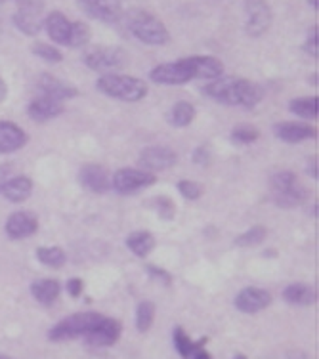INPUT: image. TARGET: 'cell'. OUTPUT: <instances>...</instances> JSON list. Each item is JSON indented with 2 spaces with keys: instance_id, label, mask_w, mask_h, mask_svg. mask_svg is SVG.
Instances as JSON below:
<instances>
[{
  "instance_id": "6da1fadb",
  "label": "cell",
  "mask_w": 319,
  "mask_h": 359,
  "mask_svg": "<svg viewBox=\"0 0 319 359\" xmlns=\"http://www.w3.org/2000/svg\"><path fill=\"white\" fill-rule=\"evenodd\" d=\"M203 94L210 97L216 104L252 109L262 102L264 88L254 81H249V79L222 75L205 84Z\"/></svg>"
},
{
  "instance_id": "7a4b0ae2",
  "label": "cell",
  "mask_w": 319,
  "mask_h": 359,
  "mask_svg": "<svg viewBox=\"0 0 319 359\" xmlns=\"http://www.w3.org/2000/svg\"><path fill=\"white\" fill-rule=\"evenodd\" d=\"M123 15H125L126 29L140 42H144L147 46H165L170 42L167 25L151 12H146L142 8H132Z\"/></svg>"
},
{
  "instance_id": "3957f363",
  "label": "cell",
  "mask_w": 319,
  "mask_h": 359,
  "mask_svg": "<svg viewBox=\"0 0 319 359\" xmlns=\"http://www.w3.org/2000/svg\"><path fill=\"white\" fill-rule=\"evenodd\" d=\"M96 88L105 96L126 102V104H136L140 100L147 96V84L138 76L121 75V73H107L96 81Z\"/></svg>"
},
{
  "instance_id": "277c9868",
  "label": "cell",
  "mask_w": 319,
  "mask_h": 359,
  "mask_svg": "<svg viewBox=\"0 0 319 359\" xmlns=\"http://www.w3.org/2000/svg\"><path fill=\"white\" fill-rule=\"evenodd\" d=\"M104 316L97 311H81L73 313L69 318L62 319L48 331V340L52 342H65V340L84 339L88 337L97 325L102 323Z\"/></svg>"
},
{
  "instance_id": "5b68a950",
  "label": "cell",
  "mask_w": 319,
  "mask_h": 359,
  "mask_svg": "<svg viewBox=\"0 0 319 359\" xmlns=\"http://www.w3.org/2000/svg\"><path fill=\"white\" fill-rule=\"evenodd\" d=\"M306 187L291 170H281L271 176V197L281 208H292L306 199Z\"/></svg>"
},
{
  "instance_id": "8992f818",
  "label": "cell",
  "mask_w": 319,
  "mask_h": 359,
  "mask_svg": "<svg viewBox=\"0 0 319 359\" xmlns=\"http://www.w3.org/2000/svg\"><path fill=\"white\" fill-rule=\"evenodd\" d=\"M84 65L97 73H115L128 63V55L118 46H94L83 55Z\"/></svg>"
},
{
  "instance_id": "52a82bcc",
  "label": "cell",
  "mask_w": 319,
  "mask_h": 359,
  "mask_svg": "<svg viewBox=\"0 0 319 359\" xmlns=\"http://www.w3.org/2000/svg\"><path fill=\"white\" fill-rule=\"evenodd\" d=\"M157 176L142 168H121L111 176V189L118 195H134L153 186Z\"/></svg>"
},
{
  "instance_id": "ba28073f",
  "label": "cell",
  "mask_w": 319,
  "mask_h": 359,
  "mask_svg": "<svg viewBox=\"0 0 319 359\" xmlns=\"http://www.w3.org/2000/svg\"><path fill=\"white\" fill-rule=\"evenodd\" d=\"M270 4L266 0H245V31L252 39L262 36L271 27Z\"/></svg>"
},
{
  "instance_id": "9c48e42d",
  "label": "cell",
  "mask_w": 319,
  "mask_h": 359,
  "mask_svg": "<svg viewBox=\"0 0 319 359\" xmlns=\"http://www.w3.org/2000/svg\"><path fill=\"white\" fill-rule=\"evenodd\" d=\"M155 84H165V86H178V84H186L194 81V73L186 57H182L178 62L161 63L157 67H153L149 73Z\"/></svg>"
},
{
  "instance_id": "30bf717a",
  "label": "cell",
  "mask_w": 319,
  "mask_h": 359,
  "mask_svg": "<svg viewBox=\"0 0 319 359\" xmlns=\"http://www.w3.org/2000/svg\"><path fill=\"white\" fill-rule=\"evenodd\" d=\"M76 6L88 18L104 23H117L125 14L121 0H76Z\"/></svg>"
},
{
  "instance_id": "8fae6325",
  "label": "cell",
  "mask_w": 319,
  "mask_h": 359,
  "mask_svg": "<svg viewBox=\"0 0 319 359\" xmlns=\"http://www.w3.org/2000/svg\"><path fill=\"white\" fill-rule=\"evenodd\" d=\"M79 184L84 189H88L90 194H107L111 189V174L105 166L88 163V165L81 166V170H79Z\"/></svg>"
},
{
  "instance_id": "7c38bea8",
  "label": "cell",
  "mask_w": 319,
  "mask_h": 359,
  "mask_svg": "<svg viewBox=\"0 0 319 359\" xmlns=\"http://www.w3.org/2000/svg\"><path fill=\"white\" fill-rule=\"evenodd\" d=\"M178 155L165 145H153V147H146L144 151L140 153L138 163L142 165V170L147 172H161V170H167L170 166L176 165Z\"/></svg>"
},
{
  "instance_id": "4fadbf2b",
  "label": "cell",
  "mask_w": 319,
  "mask_h": 359,
  "mask_svg": "<svg viewBox=\"0 0 319 359\" xmlns=\"http://www.w3.org/2000/svg\"><path fill=\"white\" fill-rule=\"evenodd\" d=\"M121 332H123L121 321L104 316L102 323L97 325L88 337H84V340L92 348H109V346L117 344L118 339H121Z\"/></svg>"
},
{
  "instance_id": "5bb4252c",
  "label": "cell",
  "mask_w": 319,
  "mask_h": 359,
  "mask_svg": "<svg viewBox=\"0 0 319 359\" xmlns=\"http://www.w3.org/2000/svg\"><path fill=\"white\" fill-rule=\"evenodd\" d=\"M4 229H6V235L12 241H20V239H27V237L36 233L39 220H36V216L33 212L18 210V212H12L8 216Z\"/></svg>"
},
{
  "instance_id": "9a60e30c",
  "label": "cell",
  "mask_w": 319,
  "mask_h": 359,
  "mask_svg": "<svg viewBox=\"0 0 319 359\" xmlns=\"http://www.w3.org/2000/svg\"><path fill=\"white\" fill-rule=\"evenodd\" d=\"M233 304L241 313H258L266 310L271 304V294L268 290L258 289V287H247L233 300Z\"/></svg>"
},
{
  "instance_id": "2e32d148",
  "label": "cell",
  "mask_w": 319,
  "mask_h": 359,
  "mask_svg": "<svg viewBox=\"0 0 319 359\" xmlns=\"http://www.w3.org/2000/svg\"><path fill=\"white\" fill-rule=\"evenodd\" d=\"M36 86L41 90L42 96L52 97L57 102H65V100H73V97L79 96V90L73 84L65 83V81L50 75V73H42L36 81Z\"/></svg>"
},
{
  "instance_id": "e0dca14e",
  "label": "cell",
  "mask_w": 319,
  "mask_h": 359,
  "mask_svg": "<svg viewBox=\"0 0 319 359\" xmlns=\"http://www.w3.org/2000/svg\"><path fill=\"white\" fill-rule=\"evenodd\" d=\"M273 134H276V138H279L281 142H287V144H300V142H306V140L315 138L318 130L312 125H306V123L287 121V123L273 125Z\"/></svg>"
},
{
  "instance_id": "ac0fdd59",
  "label": "cell",
  "mask_w": 319,
  "mask_h": 359,
  "mask_svg": "<svg viewBox=\"0 0 319 359\" xmlns=\"http://www.w3.org/2000/svg\"><path fill=\"white\" fill-rule=\"evenodd\" d=\"M63 111H65L63 102H57V100H52V97L46 96H39L29 104L27 115L35 123H46V121L60 117Z\"/></svg>"
},
{
  "instance_id": "d6986e66",
  "label": "cell",
  "mask_w": 319,
  "mask_h": 359,
  "mask_svg": "<svg viewBox=\"0 0 319 359\" xmlns=\"http://www.w3.org/2000/svg\"><path fill=\"white\" fill-rule=\"evenodd\" d=\"M25 130L10 121H0V153H15L27 144Z\"/></svg>"
},
{
  "instance_id": "ffe728a7",
  "label": "cell",
  "mask_w": 319,
  "mask_h": 359,
  "mask_svg": "<svg viewBox=\"0 0 319 359\" xmlns=\"http://www.w3.org/2000/svg\"><path fill=\"white\" fill-rule=\"evenodd\" d=\"M194 73V79H208L215 81L224 75V63L212 55H189L186 57Z\"/></svg>"
},
{
  "instance_id": "44dd1931",
  "label": "cell",
  "mask_w": 319,
  "mask_h": 359,
  "mask_svg": "<svg viewBox=\"0 0 319 359\" xmlns=\"http://www.w3.org/2000/svg\"><path fill=\"white\" fill-rule=\"evenodd\" d=\"M71 23L73 21L67 20V15L62 14L60 10H54L44 18V29H46L48 36L52 39V42L62 44V46H67V42H69Z\"/></svg>"
},
{
  "instance_id": "7402d4cb",
  "label": "cell",
  "mask_w": 319,
  "mask_h": 359,
  "mask_svg": "<svg viewBox=\"0 0 319 359\" xmlns=\"http://www.w3.org/2000/svg\"><path fill=\"white\" fill-rule=\"evenodd\" d=\"M0 194H2L4 199L10 201V203L20 205L23 201H27L31 197V194H33V180L29 178V176H12L4 184Z\"/></svg>"
},
{
  "instance_id": "603a6c76",
  "label": "cell",
  "mask_w": 319,
  "mask_h": 359,
  "mask_svg": "<svg viewBox=\"0 0 319 359\" xmlns=\"http://www.w3.org/2000/svg\"><path fill=\"white\" fill-rule=\"evenodd\" d=\"M283 300L291 306H312L318 302V290L308 283H291L285 287Z\"/></svg>"
},
{
  "instance_id": "cb8c5ba5",
  "label": "cell",
  "mask_w": 319,
  "mask_h": 359,
  "mask_svg": "<svg viewBox=\"0 0 319 359\" xmlns=\"http://www.w3.org/2000/svg\"><path fill=\"white\" fill-rule=\"evenodd\" d=\"M62 292V285L57 279H36L31 283V294L42 306H52Z\"/></svg>"
},
{
  "instance_id": "d4e9b609",
  "label": "cell",
  "mask_w": 319,
  "mask_h": 359,
  "mask_svg": "<svg viewBox=\"0 0 319 359\" xmlns=\"http://www.w3.org/2000/svg\"><path fill=\"white\" fill-rule=\"evenodd\" d=\"M172 342H174V348H176V352L180 353L182 359H189L191 355H194V352L197 350V348H201V346H205L208 342L207 337H203V339H199L197 342L195 340L189 339V334L182 327H176L172 331Z\"/></svg>"
},
{
  "instance_id": "484cf974",
  "label": "cell",
  "mask_w": 319,
  "mask_h": 359,
  "mask_svg": "<svg viewBox=\"0 0 319 359\" xmlns=\"http://www.w3.org/2000/svg\"><path fill=\"white\" fill-rule=\"evenodd\" d=\"M197 117V109L194 107V104L189 102H178V104L172 105V109L168 111V123L176 128H186L195 121Z\"/></svg>"
},
{
  "instance_id": "4316f807",
  "label": "cell",
  "mask_w": 319,
  "mask_h": 359,
  "mask_svg": "<svg viewBox=\"0 0 319 359\" xmlns=\"http://www.w3.org/2000/svg\"><path fill=\"white\" fill-rule=\"evenodd\" d=\"M12 21H14L15 29L27 36H36L42 29H44V15L15 12V14L12 15Z\"/></svg>"
},
{
  "instance_id": "83f0119b",
  "label": "cell",
  "mask_w": 319,
  "mask_h": 359,
  "mask_svg": "<svg viewBox=\"0 0 319 359\" xmlns=\"http://www.w3.org/2000/svg\"><path fill=\"white\" fill-rule=\"evenodd\" d=\"M126 247L138 258H146L155 249V237L149 231H134L126 237Z\"/></svg>"
},
{
  "instance_id": "f1b7e54d",
  "label": "cell",
  "mask_w": 319,
  "mask_h": 359,
  "mask_svg": "<svg viewBox=\"0 0 319 359\" xmlns=\"http://www.w3.org/2000/svg\"><path fill=\"white\" fill-rule=\"evenodd\" d=\"M318 96H306V97H294L289 102V111L292 115H297L306 121H313L318 118Z\"/></svg>"
},
{
  "instance_id": "f546056e",
  "label": "cell",
  "mask_w": 319,
  "mask_h": 359,
  "mask_svg": "<svg viewBox=\"0 0 319 359\" xmlns=\"http://www.w3.org/2000/svg\"><path fill=\"white\" fill-rule=\"evenodd\" d=\"M35 256L39 262L52 269L63 268L65 262H67V256H65L63 249H60V247H39Z\"/></svg>"
},
{
  "instance_id": "4dcf8cb0",
  "label": "cell",
  "mask_w": 319,
  "mask_h": 359,
  "mask_svg": "<svg viewBox=\"0 0 319 359\" xmlns=\"http://www.w3.org/2000/svg\"><path fill=\"white\" fill-rule=\"evenodd\" d=\"M92 39V31L88 27V23H84V21H73L71 23V33H69V42H67V46L71 48H83L86 46Z\"/></svg>"
},
{
  "instance_id": "1f68e13d",
  "label": "cell",
  "mask_w": 319,
  "mask_h": 359,
  "mask_svg": "<svg viewBox=\"0 0 319 359\" xmlns=\"http://www.w3.org/2000/svg\"><path fill=\"white\" fill-rule=\"evenodd\" d=\"M155 321V304L151 300H142L136 308V329L140 332H147Z\"/></svg>"
},
{
  "instance_id": "d6a6232c",
  "label": "cell",
  "mask_w": 319,
  "mask_h": 359,
  "mask_svg": "<svg viewBox=\"0 0 319 359\" xmlns=\"http://www.w3.org/2000/svg\"><path fill=\"white\" fill-rule=\"evenodd\" d=\"M266 235H268L266 228L258 224V226H252L245 233L236 237V245L237 247H257V245H260L266 239Z\"/></svg>"
},
{
  "instance_id": "836d02e7",
  "label": "cell",
  "mask_w": 319,
  "mask_h": 359,
  "mask_svg": "<svg viewBox=\"0 0 319 359\" xmlns=\"http://www.w3.org/2000/svg\"><path fill=\"white\" fill-rule=\"evenodd\" d=\"M260 138V132L254 126L243 125V126H237L231 130V144L236 145H249L254 144L257 140Z\"/></svg>"
},
{
  "instance_id": "e575fe53",
  "label": "cell",
  "mask_w": 319,
  "mask_h": 359,
  "mask_svg": "<svg viewBox=\"0 0 319 359\" xmlns=\"http://www.w3.org/2000/svg\"><path fill=\"white\" fill-rule=\"evenodd\" d=\"M31 52L36 55V57H41L44 62L48 63H60L63 60V54L56 46H52V44H46V42H35L33 46H31Z\"/></svg>"
},
{
  "instance_id": "d590c367",
  "label": "cell",
  "mask_w": 319,
  "mask_h": 359,
  "mask_svg": "<svg viewBox=\"0 0 319 359\" xmlns=\"http://www.w3.org/2000/svg\"><path fill=\"white\" fill-rule=\"evenodd\" d=\"M151 207L157 210V215H159L163 220H172L174 216H176V205H174V201L165 197V195L153 199Z\"/></svg>"
},
{
  "instance_id": "8d00e7d4",
  "label": "cell",
  "mask_w": 319,
  "mask_h": 359,
  "mask_svg": "<svg viewBox=\"0 0 319 359\" xmlns=\"http://www.w3.org/2000/svg\"><path fill=\"white\" fill-rule=\"evenodd\" d=\"M178 191L184 199L197 201L203 195V186L197 182H191V180H182L178 184Z\"/></svg>"
},
{
  "instance_id": "74e56055",
  "label": "cell",
  "mask_w": 319,
  "mask_h": 359,
  "mask_svg": "<svg viewBox=\"0 0 319 359\" xmlns=\"http://www.w3.org/2000/svg\"><path fill=\"white\" fill-rule=\"evenodd\" d=\"M15 6H18V12L42 15L46 8V0H15Z\"/></svg>"
},
{
  "instance_id": "f35d334b",
  "label": "cell",
  "mask_w": 319,
  "mask_h": 359,
  "mask_svg": "<svg viewBox=\"0 0 319 359\" xmlns=\"http://www.w3.org/2000/svg\"><path fill=\"white\" fill-rule=\"evenodd\" d=\"M318 25H313L310 31H308V36H306V42H304V52L308 55H312V57H318L319 50H318Z\"/></svg>"
},
{
  "instance_id": "ab89813d",
  "label": "cell",
  "mask_w": 319,
  "mask_h": 359,
  "mask_svg": "<svg viewBox=\"0 0 319 359\" xmlns=\"http://www.w3.org/2000/svg\"><path fill=\"white\" fill-rule=\"evenodd\" d=\"M194 163L199 166H208L210 165V161H212V155H210V149H208L207 145H199L197 149L194 151Z\"/></svg>"
},
{
  "instance_id": "60d3db41",
  "label": "cell",
  "mask_w": 319,
  "mask_h": 359,
  "mask_svg": "<svg viewBox=\"0 0 319 359\" xmlns=\"http://www.w3.org/2000/svg\"><path fill=\"white\" fill-rule=\"evenodd\" d=\"M147 273H149L153 279H157V281H161L163 285H167V287L172 283V276L168 273L167 269L157 268V266H147Z\"/></svg>"
},
{
  "instance_id": "b9f144b4",
  "label": "cell",
  "mask_w": 319,
  "mask_h": 359,
  "mask_svg": "<svg viewBox=\"0 0 319 359\" xmlns=\"http://www.w3.org/2000/svg\"><path fill=\"white\" fill-rule=\"evenodd\" d=\"M84 290V283L83 279H79V277H71L69 281H67V292H69L71 298H79L83 294Z\"/></svg>"
},
{
  "instance_id": "7bdbcfd3",
  "label": "cell",
  "mask_w": 319,
  "mask_h": 359,
  "mask_svg": "<svg viewBox=\"0 0 319 359\" xmlns=\"http://www.w3.org/2000/svg\"><path fill=\"white\" fill-rule=\"evenodd\" d=\"M12 172H14V165H12V163L0 165V191H2V187H4V184H6L8 180L12 178Z\"/></svg>"
},
{
  "instance_id": "ee69618b",
  "label": "cell",
  "mask_w": 319,
  "mask_h": 359,
  "mask_svg": "<svg viewBox=\"0 0 319 359\" xmlns=\"http://www.w3.org/2000/svg\"><path fill=\"white\" fill-rule=\"evenodd\" d=\"M308 174H310V176H312L313 180L319 178V174H318V157H313V159L308 161Z\"/></svg>"
},
{
  "instance_id": "f6af8a7d",
  "label": "cell",
  "mask_w": 319,
  "mask_h": 359,
  "mask_svg": "<svg viewBox=\"0 0 319 359\" xmlns=\"http://www.w3.org/2000/svg\"><path fill=\"white\" fill-rule=\"evenodd\" d=\"M189 359H212V355L205 350V346H201V348H197V350H195L194 355H191Z\"/></svg>"
},
{
  "instance_id": "bcb514c9",
  "label": "cell",
  "mask_w": 319,
  "mask_h": 359,
  "mask_svg": "<svg viewBox=\"0 0 319 359\" xmlns=\"http://www.w3.org/2000/svg\"><path fill=\"white\" fill-rule=\"evenodd\" d=\"M6 96H8V84H6V81L0 76V104L6 100Z\"/></svg>"
},
{
  "instance_id": "7dc6e473",
  "label": "cell",
  "mask_w": 319,
  "mask_h": 359,
  "mask_svg": "<svg viewBox=\"0 0 319 359\" xmlns=\"http://www.w3.org/2000/svg\"><path fill=\"white\" fill-rule=\"evenodd\" d=\"M308 4L312 6V10H318V8H319V0H308Z\"/></svg>"
},
{
  "instance_id": "c3c4849f",
  "label": "cell",
  "mask_w": 319,
  "mask_h": 359,
  "mask_svg": "<svg viewBox=\"0 0 319 359\" xmlns=\"http://www.w3.org/2000/svg\"><path fill=\"white\" fill-rule=\"evenodd\" d=\"M233 359H247V358H245L243 353H237V355H236V358H233Z\"/></svg>"
},
{
  "instance_id": "681fc988",
  "label": "cell",
  "mask_w": 319,
  "mask_h": 359,
  "mask_svg": "<svg viewBox=\"0 0 319 359\" xmlns=\"http://www.w3.org/2000/svg\"><path fill=\"white\" fill-rule=\"evenodd\" d=\"M0 33H2V15H0Z\"/></svg>"
},
{
  "instance_id": "f907efd6",
  "label": "cell",
  "mask_w": 319,
  "mask_h": 359,
  "mask_svg": "<svg viewBox=\"0 0 319 359\" xmlns=\"http://www.w3.org/2000/svg\"><path fill=\"white\" fill-rule=\"evenodd\" d=\"M4 2H8V0H0V6H2V4H4Z\"/></svg>"
},
{
  "instance_id": "816d5d0a",
  "label": "cell",
  "mask_w": 319,
  "mask_h": 359,
  "mask_svg": "<svg viewBox=\"0 0 319 359\" xmlns=\"http://www.w3.org/2000/svg\"><path fill=\"white\" fill-rule=\"evenodd\" d=\"M0 359H10V358H6V355H0Z\"/></svg>"
}]
</instances>
